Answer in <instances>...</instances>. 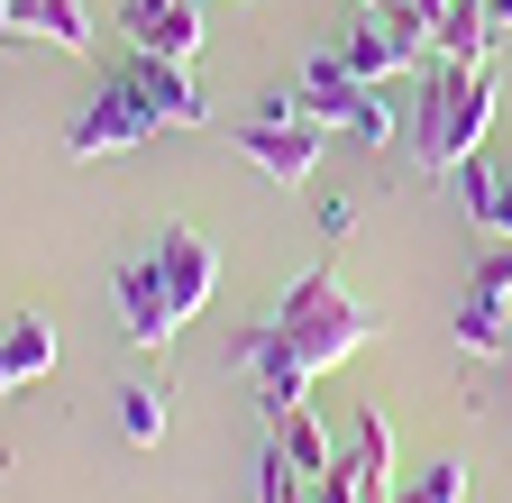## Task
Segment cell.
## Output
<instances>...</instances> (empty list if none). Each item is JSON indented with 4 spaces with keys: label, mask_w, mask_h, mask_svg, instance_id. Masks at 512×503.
<instances>
[{
    "label": "cell",
    "mask_w": 512,
    "mask_h": 503,
    "mask_svg": "<svg viewBox=\"0 0 512 503\" xmlns=\"http://www.w3.org/2000/svg\"><path fill=\"white\" fill-rule=\"evenodd\" d=\"M494 101H503L494 55H476V65H439L430 92H421V110L403 119L412 165H421V174H458V165L485 147V129H494Z\"/></svg>",
    "instance_id": "cell-1"
},
{
    "label": "cell",
    "mask_w": 512,
    "mask_h": 503,
    "mask_svg": "<svg viewBox=\"0 0 512 503\" xmlns=\"http://www.w3.org/2000/svg\"><path fill=\"white\" fill-rule=\"evenodd\" d=\"M275 339H284L311 375H330V366H348V357L375 339V302H357L339 266H311V275L275 302Z\"/></svg>",
    "instance_id": "cell-2"
},
{
    "label": "cell",
    "mask_w": 512,
    "mask_h": 503,
    "mask_svg": "<svg viewBox=\"0 0 512 503\" xmlns=\"http://www.w3.org/2000/svg\"><path fill=\"white\" fill-rule=\"evenodd\" d=\"M320 119H311V101L302 92H275V101H256L247 110V129H238V156L266 174V183H311L320 174Z\"/></svg>",
    "instance_id": "cell-3"
},
{
    "label": "cell",
    "mask_w": 512,
    "mask_h": 503,
    "mask_svg": "<svg viewBox=\"0 0 512 503\" xmlns=\"http://www.w3.org/2000/svg\"><path fill=\"white\" fill-rule=\"evenodd\" d=\"M302 101H311L320 129H348V138H366V147H394V138H403V110L384 101V83H357L330 46L302 65Z\"/></svg>",
    "instance_id": "cell-4"
},
{
    "label": "cell",
    "mask_w": 512,
    "mask_h": 503,
    "mask_svg": "<svg viewBox=\"0 0 512 503\" xmlns=\"http://www.w3.org/2000/svg\"><path fill=\"white\" fill-rule=\"evenodd\" d=\"M147 138H156V110L128 92L119 74H101V92L74 110V129H64L74 156H128V147H147Z\"/></svg>",
    "instance_id": "cell-5"
},
{
    "label": "cell",
    "mask_w": 512,
    "mask_h": 503,
    "mask_svg": "<svg viewBox=\"0 0 512 503\" xmlns=\"http://www.w3.org/2000/svg\"><path fill=\"white\" fill-rule=\"evenodd\" d=\"M119 83L156 110V129H211V92L192 83V65H174V55L128 46V55H119Z\"/></svg>",
    "instance_id": "cell-6"
},
{
    "label": "cell",
    "mask_w": 512,
    "mask_h": 503,
    "mask_svg": "<svg viewBox=\"0 0 512 503\" xmlns=\"http://www.w3.org/2000/svg\"><path fill=\"white\" fill-rule=\"evenodd\" d=\"M229 357L247 366V385H256V403H266V421L302 412V403H311V385H320V375L275 339V321H266V330H238V339H229Z\"/></svg>",
    "instance_id": "cell-7"
},
{
    "label": "cell",
    "mask_w": 512,
    "mask_h": 503,
    "mask_svg": "<svg viewBox=\"0 0 512 503\" xmlns=\"http://www.w3.org/2000/svg\"><path fill=\"white\" fill-rule=\"evenodd\" d=\"M147 266H156V284H165V302H174V321H192V311L220 293V257H211L202 229H156Z\"/></svg>",
    "instance_id": "cell-8"
},
{
    "label": "cell",
    "mask_w": 512,
    "mask_h": 503,
    "mask_svg": "<svg viewBox=\"0 0 512 503\" xmlns=\"http://www.w3.org/2000/svg\"><path fill=\"white\" fill-rule=\"evenodd\" d=\"M330 55H339V65H348L357 83H394L403 65H421V55H430V46H421L412 28H394V19H384V10H366L357 28H339V46H330Z\"/></svg>",
    "instance_id": "cell-9"
},
{
    "label": "cell",
    "mask_w": 512,
    "mask_h": 503,
    "mask_svg": "<svg viewBox=\"0 0 512 503\" xmlns=\"http://www.w3.org/2000/svg\"><path fill=\"white\" fill-rule=\"evenodd\" d=\"M119 37L192 65V55H202V10H192V0H119Z\"/></svg>",
    "instance_id": "cell-10"
},
{
    "label": "cell",
    "mask_w": 512,
    "mask_h": 503,
    "mask_svg": "<svg viewBox=\"0 0 512 503\" xmlns=\"http://www.w3.org/2000/svg\"><path fill=\"white\" fill-rule=\"evenodd\" d=\"M110 284H119V311H128V339H138V348H165V339L183 330L147 257H119V266H110Z\"/></svg>",
    "instance_id": "cell-11"
},
{
    "label": "cell",
    "mask_w": 512,
    "mask_h": 503,
    "mask_svg": "<svg viewBox=\"0 0 512 503\" xmlns=\"http://www.w3.org/2000/svg\"><path fill=\"white\" fill-rule=\"evenodd\" d=\"M339 467L357 476L366 503H394V430H384V403H357V439H348Z\"/></svg>",
    "instance_id": "cell-12"
},
{
    "label": "cell",
    "mask_w": 512,
    "mask_h": 503,
    "mask_svg": "<svg viewBox=\"0 0 512 503\" xmlns=\"http://www.w3.org/2000/svg\"><path fill=\"white\" fill-rule=\"evenodd\" d=\"M10 37H46L55 55H92L83 0H10Z\"/></svg>",
    "instance_id": "cell-13"
},
{
    "label": "cell",
    "mask_w": 512,
    "mask_h": 503,
    "mask_svg": "<svg viewBox=\"0 0 512 503\" xmlns=\"http://www.w3.org/2000/svg\"><path fill=\"white\" fill-rule=\"evenodd\" d=\"M430 55H439V65H476V55H494L485 0H439V19H430Z\"/></svg>",
    "instance_id": "cell-14"
},
{
    "label": "cell",
    "mask_w": 512,
    "mask_h": 503,
    "mask_svg": "<svg viewBox=\"0 0 512 503\" xmlns=\"http://www.w3.org/2000/svg\"><path fill=\"white\" fill-rule=\"evenodd\" d=\"M458 357H512V302H494V293H476L467 284V302H458Z\"/></svg>",
    "instance_id": "cell-15"
},
{
    "label": "cell",
    "mask_w": 512,
    "mask_h": 503,
    "mask_svg": "<svg viewBox=\"0 0 512 503\" xmlns=\"http://www.w3.org/2000/svg\"><path fill=\"white\" fill-rule=\"evenodd\" d=\"M467 183H458V193H467V220L485 229V238H512V165H458Z\"/></svg>",
    "instance_id": "cell-16"
},
{
    "label": "cell",
    "mask_w": 512,
    "mask_h": 503,
    "mask_svg": "<svg viewBox=\"0 0 512 503\" xmlns=\"http://www.w3.org/2000/svg\"><path fill=\"white\" fill-rule=\"evenodd\" d=\"M275 449L293 458V476H302V485H320V476L339 467V449H330V430H320V412H311V403L275 421Z\"/></svg>",
    "instance_id": "cell-17"
},
{
    "label": "cell",
    "mask_w": 512,
    "mask_h": 503,
    "mask_svg": "<svg viewBox=\"0 0 512 503\" xmlns=\"http://www.w3.org/2000/svg\"><path fill=\"white\" fill-rule=\"evenodd\" d=\"M0 348H10V366H19V375H46V366H55V321H37V311H19V321L0 330Z\"/></svg>",
    "instance_id": "cell-18"
},
{
    "label": "cell",
    "mask_w": 512,
    "mask_h": 503,
    "mask_svg": "<svg viewBox=\"0 0 512 503\" xmlns=\"http://www.w3.org/2000/svg\"><path fill=\"white\" fill-rule=\"evenodd\" d=\"M119 430L138 439V449H156V439H165V385H128L119 394Z\"/></svg>",
    "instance_id": "cell-19"
},
{
    "label": "cell",
    "mask_w": 512,
    "mask_h": 503,
    "mask_svg": "<svg viewBox=\"0 0 512 503\" xmlns=\"http://www.w3.org/2000/svg\"><path fill=\"white\" fill-rule=\"evenodd\" d=\"M403 503H467V467H458V458H439V467H421V476L403 485Z\"/></svg>",
    "instance_id": "cell-20"
},
{
    "label": "cell",
    "mask_w": 512,
    "mask_h": 503,
    "mask_svg": "<svg viewBox=\"0 0 512 503\" xmlns=\"http://www.w3.org/2000/svg\"><path fill=\"white\" fill-rule=\"evenodd\" d=\"M476 293H494V302H512V238H494V257H476V275H467Z\"/></svg>",
    "instance_id": "cell-21"
},
{
    "label": "cell",
    "mask_w": 512,
    "mask_h": 503,
    "mask_svg": "<svg viewBox=\"0 0 512 503\" xmlns=\"http://www.w3.org/2000/svg\"><path fill=\"white\" fill-rule=\"evenodd\" d=\"M320 229H330V238H348V229H357V202H339V193H320Z\"/></svg>",
    "instance_id": "cell-22"
},
{
    "label": "cell",
    "mask_w": 512,
    "mask_h": 503,
    "mask_svg": "<svg viewBox=\"0 0 512 503\" xmlns=\"http://www.w3.org/2000/svg\"><path fill=\"white\" fill-rule=\"evenodd\" d=\"M19 385H28V375H19V366H10V348H0V403H10V394H19Z\"/></svg>",
    "instance_id": "cell-23"
},
{
    "label": "cell",
    "mask_w": 512,
    "mask_h": 503,
    "mask_svg": "<svg viewBox=\"0 0 512 503\" xmlns=\"http://www.w3.org/2000/svg\"><path fill=\"white\" fill-rule=\"evenodd\" d=\"M485 28H494V37L512 28V0H485Z\"/></svg>",
    "instance_id": "cell-24"
},
{
    "label": "cell",
    "mask_w": 512,
    "mask_h": 503,
    "mask_svg": "<svg viewBox=\"0 0 512 503\" xmlns=\"http://www.w3.org/2000/svg\"><path fill=\"white\" fill-rule=\"evenodd\" d=\"M394 503H403V494H394Z\"/></svg>",
    "instance_id": "cell-25"
}]
</instances>
